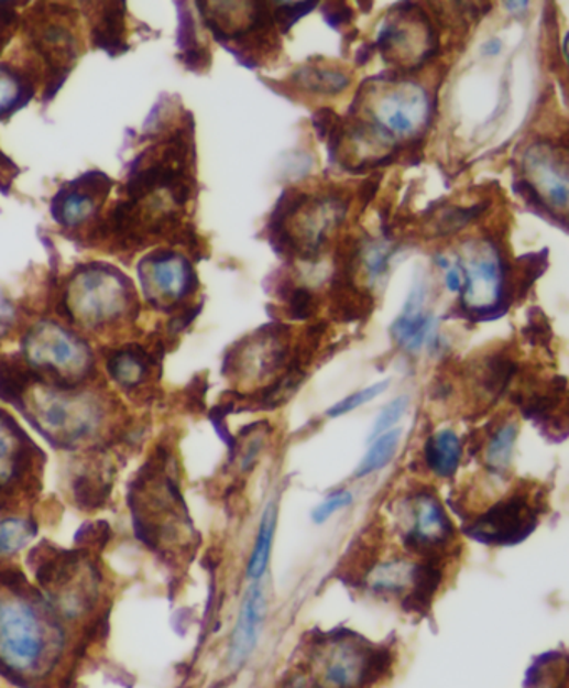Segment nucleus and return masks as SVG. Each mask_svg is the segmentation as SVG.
I'll list each match as a JSON object with an SVG mask.
<instances>
[{
  "instance_id": "obj_1",
  "label": "nucleus",
  "mask_w": 569,
  "mask_h": 688,
  "mask_svg": "<svg viewBox=\"0 0 569 688\" xmlns=\"http://www.w3.org/2000/svg\"><path fill=\"white\" fill-rule=\"evenodd\" d=\"M138 306L132 283L108 264L80 266L64 294V316L87 328L111 325Z\"/></svg>"
},
{
  "instance_id": "obj_2",
  "label": "nucleus",
  "mask_w": 569,
  "mask_h": 688,
  "mask_svg": "<svg viewBox=\"0 0 569 688\" xmlns=\"http://www.w3.org/2000/svg\"><path fill=\"white\" fill-rule=\"evenodd\" d=\"M37 9L42 18L34 9L31 21H25V29L32 51L44 61L48 89L54 94L79 57V39L74 31L76 12L59 6L48 9L37 6Z\"/></svg>"
},
{
  "instance_id": "obj_3",
  "label": "nucleus",
  "mask_w": 569,
  "mask_h": 688,
  "mask_svg": "<svg viewBox=\"0 0 569 688\" xmlns=\"http://www.w3.org/2000/svg\"><path fill=\"white\" fill-rule=\"evenodd\" d=\"M47 641L39 613L21 597L0 599V662L14 674L37 670Z\"/></svg>"
},
{
  "instance_id": "obj_4",
  "label": "nucleus",
  "mask_w": 569,
  "mask_h": 688,
  "mask_svg": "<svg viewBox=\"0 0 569 688\" xmlns=\"http://www.w3.org/2000/svg\"><path fill=\"white\" fill-rule=\"evenodd\" d=\"M24 353L32 367L61 380H77L92 364L86 342L69 329L51 321L41 323L28 332Z\"/></svg>"
},
{
  "instance_id": "obj_5",
  "label": "nucleus",
  "mask_w": 569,
  "mask_h": 688,
  "mask_svg": "<svg viewBox=\"0 0 569 688\" xmlns=\"http://www.w3.org/2000/svg\"><path fill=\"white\" fill-rule=\"evenodd\" d=\"M28 405L37 428L63 444L86 438L100 418L99 409L89 398L52 387L35 391Z\"/></svg>"
},
{
  "instance_id": "obj_6",
  "label": "nucleus",
  "mask_w": 569,
  "mask_h": 688,
  "mask_svg": "<svg viewBox=\"0 0 569 688\" xmlns=\"http://www.w3.org/2000/svg\"><path fill=\"white\" fill-rule=\"evenodd\" d=\"M390 665L384 648L361 644L352 635H342L325 648L319 660V688H361L380 678Z\"/></svg>"
},
{
  "instance_id": "obj_7",
  "label": "nucleus",
  "mask_w": 569,
  "mask_h": 688,
  "mask_svg": "<svg viewBox=\"0 0 569 688\" xmlns=\"http://www.w3.org/2000/svg\"><path fill=\"white\" fill-rule=\"evenodd\" d=\"M145 299L154 308L173 312L199 286L193 264L171 250H155L138 264Z\"/></svg>"
},
{
  "instance_id": "obj_8",
  "label": "nucleus",
  "mask_w": 569,
  "mask_h": 688,
  "mask_svg": "<svg viewBox=\"0 0 569 688\" xmlns=\"http://www.w3.org/2000/svg\"><path fill=\"white\" fill-rule=\"evenodd\" d=\"M533 491L522 488L478 516L466 533L481 544L514 545L532 535L538 526L539 505Z\"/></svg>"
},
{
  "instance_id": "obj_9",
  "label": "nucleus",
  "mask_w": 569,
  "mask_h": 688,
  "mask_svg": "<svg viewBox=\"0 0 569 688\" xmlns=\"http://www.w3.org/2000/svg\"><path fill=\"white\" fill-rule=\"evenodd\" d=\"M111 187V177L96 171L84 174L79 179L69 181L52 199V218L67 229H76L87 222L96 225L103 205L108 201Z\"/></svg>"
},
{
  "instance_id": "obj_10",
  "label": "nucleus",
  "mask_w": 569,
  "mask_h": 688,
  "mask_svg": "<svg viewBox=\"0 0 569 688\" xmlns=\"http://www.w3.org/2000/svg\"><path fill=\"white\" fill-rule=\"evenodd\" d=\"M452 525L448 513L431 493H418L409 502V528L404 533L406 547L425 558H439V550L451 544Z\"/></svg>"
},
{
  "instance_id": "obj_11",
  "label": "nucleus",
  "mask_w": 569,
  "mask_h": 688,
  "mask_svg": "<svg viewBox=\"0 0 569 688\" xmlns=\"http://www.w3.org/2000/svg\"><path fill=\"white\" fill-rule=\"evenodd\" d=\"M426 293H428V287H426L425 277H414L403 313L391 326L394 341L409 353L422 350L423 345L433 338V331H435V318L425 313Z\"/></svg>"
},
{
  "instance_id": "obj_12",
  "label": "nucleus",
  "mask_w": 569,
  "mask_h": 688,
  "mask_svg": "<svg viewBox=\"0 0 569 688\" xmlns=\"http://www.w3.org/2000/svg\"><path fill=\"white\" fill-rule=\"evenodd\" d=\"M264 613H266V600H264L263 590L258 585H252L242 600L238 623L232 632L231 647H229V665L232 668L241 667L254 651L261 625H263Z\"/></svg>"
},
{
  "instance_id": "obj_13",
  "label": "nucleus",
  "mask_w": 569,
  "mask_h": 688,
  "mask_svg": "<svg viewBox=\"0 0 569 688\" xmlns=\"http://www.w3.org/2000/svg\"><path fill=\"white\" fill-rule=\"evenodd\" d=\"M103 8L97 11L92 19L94 48H102L112 57L128 53V25H125V4L121 2H109L102 4Z\"/></svg>"
},
{
  "instance_id": "obj_14",
  "label": "nucleus",
  "mask_w": 569,
  "mask_h": 688,
  "mask_svg": "<svg viewBox=\"0 0 569 688\" xmlns=\"http://www.w3.org/2000/svg\"><path fill=\"white\" fill-rule=\"evenodd\" d=\"M461 439L452 429L435 433L426 441L425 460L429 470L439 478H449L458 471L461 463Z\"/></svg>"
},
{
  "instance_id": "obj_15",
  "label": "nucleus",
  "mask_w": 569,
  "mask_h": 688,
  "mask_svg": "<svg viewBox=\"0 0 569 688\" xmlns=\"http://www.w3.org/2000/svg\"><path fill=\"white\" fill-rule=\"evenodd\" d=\"M108 371L116 383L125 390H132L147 380L151 360L141 347L129 345L109 357Z\"/></svg>"
},
{
  "instance_id": "obj_16",
  "label": "nucleus",
  "mask_w": 569,
  "mask_h": 688,
  "mask_svg": "<svg viewBox=\"0 0 569 688\" xmlns=\"http://www.w3.org/2000/svg\"><path fill=\"white\" fill-rule=\"evenodd\" d=\"M25 447L21 432L6 415H0V484L11 483L21 477Z\"/></svg>"
},
{
  "instance_id": "obj_17",
  "label": "nucleus",
  "mask_w": 569,
  "mask_h": 688,
  "mask_svg": "<svg viewBox=\"0 0 569 688\" xmlns=\"http://www.w3.org/2000/svg\"><path fill=\"white\" fill-rule=\"evenodd\" d=\"M34 96V80L9 64H0V119L24 108Z\"/></svg>"
},
{
  "instance_id": "obj_18",
  "label": "nucleus",
  "mask_w": 569,
  "mask_h": 688,
  "mask_svg": "<svg viewBox=\"0 0 569 688\" xmlns=\"http://www.w3.org/2000/svg\"><path fill=\"white\" fill-rule=\"evenodd\" d=\"M516 371V363L506 353H493L488 357L480 376L477 378L480 396H484L488 403L496 402L510 386Z\"/></svg>"
},
{
  "instance_id": "obj_19",
  "label": "nucleus",
  "mask_w": 569,
  "mask_h": 688,
  "mask_svg": "<svg viewBox=\"0 0 569 688\" xmlns=\"http://www.w3.org/2000/svg\"><path fill=\"white\" fill-rule=\"evenodd\" d=\"M293 80L303 89L325 96H336L349 86L351 79L336 67L304 66L293 74Z\"/></svg>"
},
{
  "instance_id": "obj_20",
  "label": "nucleus",
  "mask_w": 569,
  "mask_h": 688,
  "mask_svg": "<svg viewBox=\"0 0 569 688\" xmlns=\"http://www.w3.org/2000/svg\"><path fill=\"white\" fill-rule=\"evenodd\" d=\"M519 426L516 422H506L493 433L484 450V461L488 470L493 473H506L513 458L514 444H516Z\"/></svg>"
},
{
  "instance_id": "obj_21",
  "label": "nucleus",
  "mask_w": 569,
  "mask_h": 688,
  "mask_svg": "<svg viewBox=\"0 0 569 688\" xmlns=\"http://www.w3.org/2000/svg\"><path fill=\"white\" fill-rule=\"evenodd\" d=\"M276 509L270 505L264 512L261 526H259L258 538H255L254 550L248 565V575L252 580H259L266 574L267 561H270L271 545H273L274 528H276Z\"/></svg>"
},
{
  "instance_id": "obj_22",
  "label": "nucleus",
  "mask_w": 569,
  "mask_h": 688,
  "mask_svg": "<svg viewBox=\"0 0 569 688\" xmlns=\"http://www.w3.org/2000/svg\"><path fill=\"white\" fill-rule=\"evenodd\" d=\"M400 438L401 429H391V432L377 436L366 457L362 458L361 465H359L358 471H355V477H368V474L383 470L393 460L397 445H400Z\"/></svg>"
},
{
  "instance_id": "obj_23",
  "label": "nucleus",
  "mask_w": 569,
  "mask_h": 688,
  "mask_svg": "<svg viewBox=\"0 0 569 688\" xmlns=\"http://www.w3.org/2000/svg\"><path fill=\"white\" fill-rule=\"evenodd\" d=\"M488 203L471 206V208H448L439 218L436 232L438 236H451L461 231L464 226L470 225L473 219L480 218L481 212L486 209Z\"/></svg>"
},
{
  "instance_id": "obj_24",
  "label": "nucleus",
  "mask_w": 569,
  "mask_h": 688,
  "mask_svg": "<svg viewBox=\"0 0 569 688\" xmlns=\"http://www.w3.org/2000/svg\"><path fill=\"white\" fill-rule=\"evenodd\" d=\"M31 538V528L21 520L0 522V554L8 555L21 550Z\"/></svg>"
},
{
  "instance_id": "obj_25",
  "label": "nucleus",
  "mask_w": 569,
  "mask_h": 688,
  "mask_svg": "<svg viewBox=\"0 0 569 688\" xmlns=\"http://www.w3.org/2000/svg\"><path fill=\"white\" fill-rule=\"evenodd\" d=\"M274 6L276 8L271 9L274 25H280L281 32L287 34L300 18L318 8V2H276Z\"/></svg>"
},
{
  "instance_id": "obj_26",
  "label": "nucleus",
  "mask_w": 569,
  "mask_h": 688,
  "mask_svg": "<svg viewBox=\"0 0 569 688\" xmlns=\"http://www.w3.org/2000/svg\"><path fill=\"white\" fill-rule=\"evenodd\" d=\"M286 303L287 316L291 319H296V321H306V319L313 318L316 309H318L315 293L306 286L294 287Z\"/></svg>"
},
{
  "instance_id": "obj_27",
  "label": "nucleus",
  "mask_w": 569,
  "mask_h": 688,
  "mask_svg": "<svg viewBox=\"0 0 569 688\" xmlns=\"http://www.w3.org/2000/svg\"><path fill=\"white\" fill-rule=\"evenodd\" d=\"M517 261L523 264V280L519 281V287L516 290H519V298H525L529 287L545 274L546 267H548V250L526 254Z\"/></svg>"
},
{
  "instance_id": "obj_28",
  "label": "nucleus",
  "mask_w": 569,
  "mask_h": 688,
  "mask_svg": "<svg viewBox=\"0 0 569 688\" xmlns=\"http://www.w3.org/2000/svg\"><path fill=\"white\" fill-rule=\"evenodd\" d=\"M513 189L516 190V194H519L523 199H525L526 205L536 212V215L541 216V218L549 219L551 222H558V215L551 211V208H548L545 199H543L539 190L536 189L535 184L528 179H516L513 184Z\"/></svg>"
},
{
  "instance_id": "obj_29",
  "label": "nucleus",
  "mask_w": 569,
  "mask_h": 688,
  "mask_svg": "<svg viewBox=\"0 0 569 688\" xmlns=\"http://www.w3.org/2000/svg\"><path fill=\"white\" fill-rule=\"evenodd\" d=\"M390 386V380L383 381V383L373 384V386L364 387V390L358 391V393H352L348 398L339 402L338 405L332 406L329 409L328 415L336 418V416L346 415V413L352 412V409L359 408V406L364 405V403H370L371 400L376 398L383 393L386 387Z\"/></svg>"
},
{
  "instance_id": "obj_30",
  "label": "nucleus",
  "mask_w": 569,
  "mask_h": 688,
  "mask_svg": "<svg viewBox=\"0 0 569 688\" xmlns=\"http://www.w3.org/2000/svg\"><path fill=\"white\" fill-rule=\"evenodd\" d=\"M406 396H401V398L394 400L393 403H390V405L381 412L380 418H377L376 425H374L373 433H371V439H376L377 436L383 435V433L390 432L391 426H394L397 422H400L401 416H403V413L406 412Z\"/></svg>"
},
{
  "instance_id": "obj_31",
  "label": "nucleus",
  "mask_w": 569,
  "mask_h": 688,
  "mask_svg": "<svg viewBox=\"0 0 569 688\" xmlns=\"http://www.w3.org/2000/svg\"><path fill=\"white\" fill-rule=\"evenodd\" d=\"M351 502L352 495L349 491H336V493H332V495H329L328 499H326V502L322 503V505H319L318 509L313 512V520L321 525V523H325L329 516L335 515L338 510L346 509V506L351 505Z\"/></svg>"
},
{
  "instance_id": "obj_32",
  "label": "nucleus",
  "mask_w": 569,
  "mask_h": 688,
  "mask_svg": "<svg viewBox=\"0 0 569 688\" xmlns=\"http://www.w3.org/2000/svg\"><path fill=\"white\" fill-rule=\"evenodd\" d=\"M322 15H325L326 24L338 31L341 25L351 24L354 11L344 2H329L322 8Z\"/></svg>"
},
{
  "instance_id": "obj_33",
  "label": "nucleus",
  "mask_w": 569,
  "mask_h": 688,
  "mask_svg": "<svg viewBox=\"0 0 569 688\" xmlns=\"http://www.w3.org/2000/svg\"><path fill=\"white\" fill-rule=\"evenodd\" d=\"M391 250L386 244H373L368 251L366 266L371 277L376 280L381 274L386 273L387 263H390Z\"/></svg>"
},
{
  "instance_id": "obj_34",
  "label": "nucleus",
  "mask_w": 569,
  "mask_h": 688,
  "mask_svg": "<svg viewBox=\"0 0 569 688\" xmlns=\"http://www.w3.org/2000/svg\"><path fill=\"white\" fill-rule=\"evenodd\" d=\"M338 121V116H336V112L329 108H321L319 111L315 112V116H313V125H315L316 134H318V138L321 139V141H325V139L328 138L329 132H331V129L335 128L336 122Z\"/></svg>"
},
{
  "instance_id": "obj_35",
  "label": "nucleus",
  "mask_w": 569,
  "mask_h": 688,
  "mask_svg": "<svg viewBox=\"0 0 569 688\" xmlns=\"http://www.w3.org/2000/svg\"><path fill=\"white\" fill-rule=\"evenodd\" d=\"M380 179L381 174H376V176L362 184L361 189H359L358 198L361 201L362 209L366 208L373 201L374 196H376L377 189H380Z\"/></svg>"
},
{
  "instance_id": "obj_36",
  "label": "nucleus",
  "mask_w": 569,
  "mask_h": 688,
  "mask_svg": "<svg viewBox=\"0 0 569 688\" xmlns=\"http://www.w3.org/2000/svg\"><path fill=\"white\" fill-rule=\"evenodd\" d=\"M374 44H362V47L358 48V53H355V64L358 66H364L368 64V61L373 56Z\"/></svg>"
},
{
  "instance_id": "obj_37",
  "label": "nucleus",
  "mask_w": 569,
  "mask_h": 688,
  "mask_svg": "<svg viewBox=\"0 0 569 688\" xmlns=\"http://www.w3.org/2000/svg\"><path fill=\"white\" fill-rule=\"evenodd\" d=\"M501 48H503V42H501L500 39L493 37L484 42L481 51H483L484 56L494 57L501 53Z\"/></svg>"
},
{
  "instance_id": "obj_38",
  "label": "nucleus",
  "mask_w": 569,
  "mask_h": 688,
  "mask_svg": "<svg viewBox=\"0 0 569 688\" xmlns=\"http://www.w3.org/2000/svg\"><path fill=\"white\" fill-rule=\"evenodd\" d=\"M446 286H448V290L452 291V293L461 291V277H459L458 271H448V274H446Z\"/></svg>"
},
{
  "instance_id": "obj_39",
  "label": "nucleus",
  "mask_w": 569,
  "mask_h": 688,
  "mask_svg": "<svg viewBox=\"0 0 569 688\" xmlns=\"http://www.w3.org/2000/svg\"><path fill=\"white\" fill-rule=\"evenodd\" d=\"M507 11L510 12H525L528 9L529 2H504Z\"/></svg>"
},
{
  "instance_id": "obj_40",
  "label": "nucleus",
  "mask_w": 569,
  "mask_h": 688,
  "mask_svg": "<svg viewBox=\"0 0 569 688\" xmlns=\"http://www.w3.org/2000/svg\"><path fill=\"white\" fill-rule=\"evenodd\" d=\"M435 261H438L439 266L441 267H449V263L448 260H446V258L442 256H436Z\"/></svg>"
}]
</instances>
